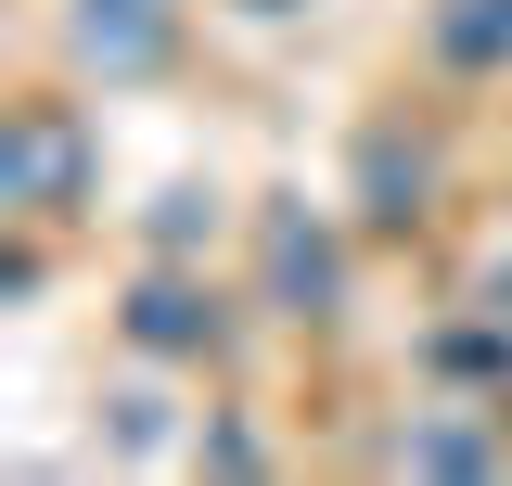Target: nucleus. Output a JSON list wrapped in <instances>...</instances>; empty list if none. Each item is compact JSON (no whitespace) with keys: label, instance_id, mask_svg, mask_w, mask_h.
Masks as SVG:
<instances>
[{"label":"nucleus","instance_id":"9","mask_svg":"<svg viewBox=\"0 0 512 486\" xmlns=\"http://www.w3.org/2000/svg\"><path fill=\"white\" fill-rule=\"evenodd\" d=\"M205 218H218V205H205V192H167V205H154V243H167V256H180V243H205Z\"/></svg>","mask_w":512,"mask_h":486},{"label":"nucleus","instance_id":"8","mask_svg":"<svg viewBox=\"0 0 512 486\" xmlns=\"http://www.w3.org/2000/svg\"><path fill=\"white\" fill-rule=\"evenodd\" d=\"M436 371H512V333H436Z\"/></svg>","mask_w":512,"mask_h":486},{"label":"nucleus","instance_id":"7","mask_svg":"<svg viewBox=\"0 0 512 486\" xmlns=\"http://www.w3.org/2000/svg\"><path fill=\"white\" fill-rule=\"evenodd\" d=\"M397 461H410V474H500V435H474V423H423V435H397Z\"/></svg>","mask_w":512,"mask_h":486},{"label":"nucleus","instance_id":"11","mask_svg":"<svg viewBox=\"0 0 512 486\" xmlns=\"http://www.w3.org/2000/svg\"><path fill=\"white\" fill-rule=\"evenodd\" d=\"M500 307H512V269H500Z\"/></svg>","mask_w":512,"mask_h":486},{"label":"nucleus","instance_id":"1","mask_svg":"<svg viewBox=\"0 0 512 486\" xmlns=\"http://www.w3.org/2000/svg\"><path fill=\"white\" fill-rule=\"evenodd\" d=\"M90 192V141H77V116L64 103H26V116L0 128V205H77Z\"/></svg>","mask_w":512,"mask_h":486},{"label":"nucleus","instance_id":"2","mask_svg":"<svg viewBox=\"0 0 512 486\" xmlns=\"http://www.w3.org/2000/svg\"><path fill=\"white\" fill-rule=\"evenodd\" d=\"M128 346H154V359H205V346H218V295L180 282V269L128 282Z\"/></svg>","mask_w":512,"mask_h":486},{"label":"nucleus","instance_id":"4","mask_svg":"<svg viewBox=\"0 0 512 486\" xmlns=\"http://www.w3.org/2000/svg\"><path fill=\"white\" fill-rule=\"evenodd\" d=\"M167 39H180V13H167V0H77V52L103 64V77L167 64Z\"/></svg>","mask_w":512,"mask_h":486},{"label":"nucleus","instance_id":"6","mask_svg":"<svg viewBox=\"0 0 512 486\" xmlns=\"http://www.w3.org/2000/svg\"><path fill=\"white\" fill-rule=\"evenodd\" d=\"M436 52L448 64H512V0H448V13H436Z\"/></svg>","mask_w":512,"mask_h":486},{"label":"nucleus","instance_id":"10","mask_svg":"<svg viewBox=\"0 0 512 486\" xmlns=\"http://www.w3.org/2000/svg\"><path fill=\"white\" fill-rule=\"evenodd\" d=\"M167 435V397H116V448H154Z\"/></svg>","mask_w":512,"mask_h":486},{"label":"nucleus","instance_id":"3","mask_svg":"<svg viewBox=\"0 0 512 486\" xmlns=\"http://www.w3.org/2000/svg\"><path fill=\"white\" fill-rule=\"evenodd\" d=\"M333 295H346V256L282 205V218H269V307H282V320H333Z\"/></svg>","mask_w":512,"mask_h":486},{"label":"nucleus","instance_id":"5","mask_svg":"<svg viewBox=\"0 0 512 486\" xmlns=\"http://www.w3.org/2000/svg\"><path fill=\"white\" fill-rule=\"evenodd\" d=\"M359 192H372V231H410V218H423V192H436V154H410L397 128H372V154H359Z\"/></svg>","mask_w":512,"mask_h":486}]
</instances>
